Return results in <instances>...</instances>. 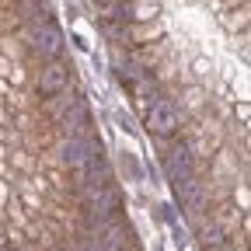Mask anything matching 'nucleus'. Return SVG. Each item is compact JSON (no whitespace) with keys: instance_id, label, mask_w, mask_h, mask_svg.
I'll return each mask as SVG.
<instances>
[{"instance_id":"4be33fe9","label":"nucleus","mask_w":251,"mask_h":251,"mask_svg":"<svg viewBox=\"0 0 251 251\" xmlns=\"http://www.w3.org/2000/svg\"><path fill=\"white\" fill-rule=\"evenodd\" d=\"M0 251H11V248H4V244H0Z\"/></svg>"},{"instance_id":"f257e3e1","label":"nucleus","mask_w":251,"mask_h":251,"mask_svg":"<svg viewBox=\"0 0 251 251\" xmlns=\"http://www.w3.org/2000/svg\"><path fill=\"white\" fill-rule=\"evenodd\" d=\"M98 153H105V143H101L98 133H91V136H56L49 143V150H46V161H49L52 171L74 175Z\"/></svg>"},{"instance_id":"f3484780","label":"nucleus","mask_w":251,"mask_h":251,"mask_svg":"<svg viewBox=\"0 0 251 251\" xmlns=\"http://www.w3.org/2000/svg\"><path fill=\"white\" fill-rule=\"evenodd\" d=\"M115 119H119V129H126V133H133L136 126H133V119L126 115V112H115Z\"/></svg>"},{"instance_id":"dca6fc26","label":"nucleus","mask_w":251,"mask_h":251,"mask_svg":"<svg viewBox=\"0 0 251 251\" xmlns=\"http://www.w3.org/2000/svg\"><path fill=\"white\" fill-rule=\"evenodd\" d=\"M157 216H161L164 224L178 227V213H175V206H171V202H161V206H157Z\"/></svg>"},{"instance_id":"1a4fd4ad","label":"nucleus","mask_w":251,"mask_h":251,"mask_svg":"<svg viewBox=\"0 0 251 251\" xmlns=\"http://www.w3.org/2000/svg\"><path fill=\"white\" fill-rule=\"evenodd\" d=\"M129 98H133V108H136V112H140V119H143L157 101L164 98V84L157 80L153 74H147V77H140V80L129 87Z\"/></svg>"},{"instance_id":"0eeeda50","label":"nucleus","mask_w":251,"mask_h":251,"mask_svg":"<svg viewBox=\"0 0 251 251\" xmlns=\"http://www.w3.org/2000/svg\"><path fill=\"white\" fill-rule=\"evenodd\" d=\"M49 129H52V136H91V133H98V129H94V112H91L87 94H84L70 112H63Z\"/></svg>"},{"instance_id":"ddd939ff","label":"nucleus","mask_w":251,"mask_h":251,"mask_svg":"<svg viewBox=\"0 0 251 251\" xmlns=\"http://www.w3.org/2000/svg\"><path fill=\"white\" fill-rule=\"evenodd\" d=\"M161 31H164L161 18L147 21V25H129V49H147L153 42H161Z\"/></svg>"},{"instance_id":"f8f14e48","label":"nucleus","mask_w":251,"mask_h":251,"mask_svg":"<svg viewBox=\"0 0 251 251\" xmlns=\"http://www.w3.org/2000/svg\"><path fill=\"white\" fill-rule=\"evenodd\" d=\"M192 234H196L192 241H196L199 251H230V234L220 230L213 220H206V224H202L199 230H192Z\"/></svg>"},{"instance_id":"39448f33","label":"nucleus","mask_w":251,"mask_h":251,"mask_svg":"<svg viewBox=\"0 0 251 251\" xmlns=\"http://www.w3.org/2000/svg\"><path fill=\"white\" fill-rule=\"evenodd\" d=\"M119 175H115V164H112V157L108 153H98V157H91V161L70 175V185H74V202L91 196L94 188H101V185H112Z\"/></svg>"},{"instance_id":"2eb2a0df","label":"nucleus","mask_w":251,"mask_h":251,"mask_svg":"<svg viewBox=\"0 0 251 251\" xmlns=\"http://www.w3.org/2000/svg\"><path fill=\"white\" fill-rule=\"evenodd\" d=\"M129 4H133V25L157 21V14H161V4H157V0H129Z\"/></svg>"},{"instance_id":"6e6552de","label":"nucleus","mask_w":251,"mask_h":251,"mask_svg":"<svg viewBox=\"0 0 251 251\" xmlns=\"http://www.w3.org/2000/svg\"><path fill=\"white\" fill-rule=\"evenodd\" d=\"M80 98H84V91L74 84V87H67V91L52 94V98H42V101H39V108H35V115H39L42 122H49V126H52V122H56L63 112H70V108H74Z\"/></svg>"},{"instance_id":"5701e85b","label":"nucleus","mask_w":251,"mask_h":251,"mask_svg":"<svg viewBox=\"0 0 251 251\" xmlns=\"http://www.w3.org/2000/svg\"><path fill=\"white\" fill-rule=\"evenodd\" d=\"M11 251H25V248H11Z\"/></svg>"},{"instance_id":"a211bd4d","label":"nucleus","mask_w":251,"mask_h":251,"mask_svg":"<svg viewBox=\"0 0 251 251\" xmlns=\"http://www.w3.org/2000/svg\"><path fill=\"white\" fill-rule=\"evenodd\" d=\"M227 11H237V7H248V0H220Z\"/></svg>"},{"instance_id":"4468645a","label":"nucleus","mask_w":251,"mask_h":251,"mask_svg":"<svg viewBox=\"0 0 251 251\" xmlns=\"http://www.w3.org/2000/svg\"><path fill=\"white\" fill-rule=\"evenodd\" d=\"M112 164H115V175H119V171L126 175V181H140V178H143V164L136 161V153H129V150H122L119 161H112Z\"/></svg>"},{"instance_id":"20e7f679","label":"nucleus","mask_w":251,"mask_h":251,"mask_svg":"<svg viewBox=\"0 0 251 251\" xmlns=\"http://www.w3.org/2000/svg\"><path fill=\"white\" fill-rule=\"evenodd\" d=\"M143 129H147L150 140H178L181 129H185V112L171 98H161L143 115Z\"/></svg>"},{"instance_id":"6ab92c4d","label":"nucleus","mask_w":251,"mask_h":251,"mask_svg":"<svg viewBox=\"0 0 251 251\" xmlns=\"http://www.w3.org/2000/svg\"><path fill=\"white\" fill-rule=\"evenodd\" d=\"M234 112H237V119H241V126H248V105H237Z\"/></svg>"},{"instance_id":"412c9836","label":"nucleus","mask_w":251,"mask_h":251,"mask_svg":"<svg viewBox=\"0 0 251 251\" xmlns=\"http://www.w3.org/2000/svg\"><path fill=\"white\" fill-rule=\"evenodd\" d=\"M126 251H143V244H133V248H126Z\"/></svg>"},{"instance_id":"aec40b11","label":"nucleus","mask_w":251,"mask_h":251,"mask_svg":"<svg viewBox=\"0 0 251 251\" xmlns=\"http://www.w3.org/2000/svg\"><path fill=\"white\" fill-rule=\"evenodd\" d=\"M108 4H119V0H91V7H94V11H101V7H108Z\"/></svg>"},{"instance_id":"423d86ee","label":"nucleus","mask_w":251,"mask_h":251,"mask_svg":"<svg viewBox=\"0 0 251 251\" xmlns=\"http://www.w3.org/2000/svg\"><path fill=\"white\" fill-rule=\"evenodd\" d=\"M153 143L164 147V153H161V168H164V175H168L171 185H178V181H185V178L199 175V161L192 157L188 143H178V140H153Z\"/></svg>"},{"instance_id":"9d476101","label":"nucleus","mask_w":251,"mask_h":251,"mask_svg":"<svg viewBox=\"0 0 251 251\" xmlns=\"http://www.w3.org/2000/svg\"><path fill=\"white\" fill-rule=\"evenodd\" d=\"M11 14H14L18 28L46 25V21H52V4L49 0H11Z\"/></svg>"},{"instance_id":"7ed1b4c3","label":"nucleus","mask_w":251,"mask_h":251,"mask_svg":"<svg viewBox=\"0 0 251 251\" xmlns=\"http://www.w3.org/2000/svg\"><path fill=\"white\" fill-rule=\"evenodd\" d=\"M28 84H31V91H35L39 98H52V94H59V91H67V87L77 84V67H74V59L59 56V59L42 63V67L31 70Z\"/></svg>"},{"instance_id":"9b49d317","label":"nucleus","mask_w":251,"mask_h":251,"mask_svg":"<svg viewBox=\"0 0 251 251\" xmlns=\"http://www.w3.org/2000/svg\"><path fill=\"white\" fill-rule=\"evenodd\" d=\"M98 244H105V248H112V251H126V248L140 244V241H136V227H133L126 216H119V220H112V224L98 234Z\"/></svg>"},{"instance_id":"f03ea898","label":"nucleus","mask_w":251,"mask_h":251,"mask_svg":"<svg viewBox=\"0 0 251 251\" xmlns=\"http://www.w3.org/2000/svg\"><path fill=\"white\" fill-rule=\"evenodd\" d=\"M14 42L25 46L28 59L42 67V63H52L63 56V46H67V35H63V28L56 21H46V25H28V28H18Z\"/></svg>"}]
</instances>
